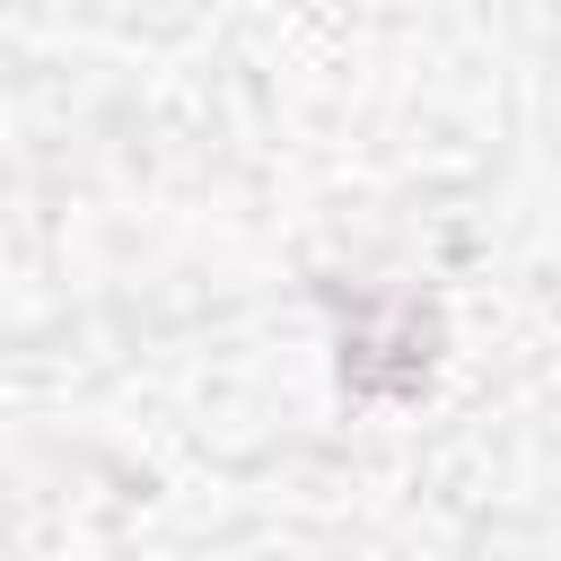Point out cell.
<instances>
[{
  "label": "cell",
  "instance_id": "obj_1",
  "mask_svg": "<svg viewBox=\"0 0 561 561\" xmlns=\"http://www.w3.org/2000/svg\"><path fill=\"white\" fill-rule=\"evenodd\" d=\"M438 307L430 298H351L342 307V394L359 403H421L438 377Z\"/></svg>",
  "mask_w": 561,
  "mask_h": 561
}]
</instances>
